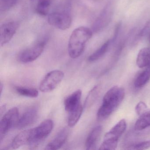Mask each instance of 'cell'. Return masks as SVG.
<instances>
[{
    "label": "cell",
    "instance_id": "6da1fadb",
    "mask_svg": "<svg viewBox=\"0 0 150 150\" xmlns=\"http://www.w3.org/2000/svg\"><path fill=\"white\" fill-rule=\"evenodd\" d=\"M125 96L122 87L115 86L104 95L102 103L97 113V118L103 120L108 117L121 104Z\"/></svg>",
    "mask_w": 150,
    "mask_h": 150
},
{
    "label": "cell",
    "instance_id": "7a4b0ae2",
    "mask_svg": "<svg viewBox=\"0 0 150 150\" xmlns=\"http://www.w3.org/2000/svg\"><path fill=\"white\" fill-rule=\"evenodd\" d=\"M93 34V31L86 27H79L73 30L68 45V53L71 58H77L83 53Z\"/></svg>",
    "mask_w": 150,
    "mask_h": 150
},
{
    "label": "cell",
    "instance_id": "3957f363",
    "mask_svg": "<svg viewBox=\"0 0 150 150\" xmlns=\"http://www.w3.org/2000/svg\"><path fill=\"white\" fill-rule=\"evenodd\" d=\"M126 121L122 119L114 125L104 136L99 150H115L117 147L118 140L126 129Z\"/></svg>",
    "mask_w": 150,
    "mask_h": 150
},
{
    "label": "cell",
    "instance_id": "277c9868",
    "mask_svg": "<svg viewBox=\"0 0 150 150\" xmlns=\"http://www.w3.org/2000/svg\"><path fill=\"white\" fill-rule=\"evenodd\" d=\"M48 21L50 25L57 28L66 30L71 26V16L67 10L55 11L49 14Z\"/></svg>",
    "mask_w": 150,
    "mask_h": 150
},
{
    "label": "cell",
    "instance_id": "5b68a950",
    "mask_svg": "<svg viewBox=\"0 0 150 150\" xmlns=\"http://www.w3.org/2000/svg\"><path fill=\"white\" fill-rule=\"evenodd\" d=\"M47 38H43L35 45L25 49L19 54L18 58L21 62L28 63L37 59L42 53L47 42Z\"/></svg>",
    "mask_w": 150,
    "mask_h": 150
},
{
    "label": "cell",
    "instance_id": "8992f818",
    "mask_svg": "<svg viewBox=\"0 0 150 150\" xmlns=\"http://www.w3.org/2000/svg\"><path fill=\"white\" fill-rule=\"evenodd\" d=\"M53 128L52 120L47 119L42 122L37 127L32 129L31 139L29 145L35 146L39 144L50 135Z\"/></svg>",
    "mask_w": 150,
    "mask_h": 150
},
{
    "label": "cell",
    "instance_id": "52a82bcc",
    "mask_svg": "<svg viewBox=\"0 0 150 150\" xmlns=\"http://www.w3.org/2000/svg\"><path fill=\"white\" fill-rule=\"evenodd\" d=\"M64 76V73L59 70H54L48 73L40 83V91L43 93L53 91L63 80Z\"/></svg>",
    "mask_w": 150,
    "mask_h": 150
},
{
    "label": "cell",
    "instance_id": "ba28073f",
    "mask_svg": "<svg viewBox=\"0 0 150 150\" xmlns=\"http://www.w3.org/2000/svg\"><path fill=\"white\" fill-rule=\"evenodd\" d=\"M19 110L17 108L9 110L3 116L0 123L1 141L4 136L14 126H15L19 118Z\"/></svg>",
    "mask_w": 150,
    "mask_h": 150
},
{
    "label": "cell",
    "instance_id": "9c48e42d",
    "mask_svg": "<svg viewBox=\"0 0 150 150\" xmlns=\"http://www.w3.org/2000/svg\"><path fill=\"white\" fill-rule=\"evenodd\" d=\"M20 27L17 21L5 23L0 28V44L2 46L8 43L13 37Z\"/></svg>",
    "mask_w": 150,
    "mask_h": 150
},
{
    "label": "cell",
    "instance_id": "30bf717a",
    "mask_svg": "<svg viewBox=\"0 0 150 150\" xmlns=\"http://www.w3.org/2000/svg\"><path fill=\"white\" fill-rule=\"evenodd\" d=\"M112 16V8L110 3H108L96 20L93 27L94 32L100 31L108 25Z\"/></svg>",
    "mask_w": 150,
    "mask_h": 150
},
{
    "label": "cell",
    "instance_id": "8fae6325",
    "mask_svg": "<svg viewBox=\"0 0 150 150\" xmlns=\"http://www.w3.org/2000/svg\"><path fill=\"white\" fill-rule=\"evenodd\" d=\"M38 116V110L36 107L29 108L19 117L16 125V128L21 129L31 125L37 119Z\"/></svg>",
    "mask_w": 150,
    "mask_h": 150
},
{
    "label": "cell",
    "instance_id": "7c38bea8",
    "mask_svg": "<svg viewBox=\"0 0 150 150\" xmlns=\"http://www.w3.org/2000/svg\"><path fill=\"white\" fill-rule=\"evenodd\" d=\"M69 130L65 127L59 131L57 136L45 146V150H56L61 148L64 144L69 135Z\"/></svg>",
    "mask_w": 150,
    "mask_h": 150
},
{
    "label": "cell",
    "instance_id": "4fadbf2b",
    "mask_svg": "<svg viewBox=\"0 0 150 150\" xmlns=\"http://www.w3.org/2000/svg\"><path fill=\"white\" fill-rule=\"evenodd\" d=\"M81 90H77L66 98L64 105L65 109L68 114L78 108L81 105Z\"/></svg>",
    "mask_w": 150,
    "mask_h": 150
},
{
    "label": "cell",
    "instance_id": "5bb4252c",
    "mask_svg": "<svg viewBox=\"0 0 150 150\" xmlns=\"http://www.w3.org/2000/svg\"><path fill=\"white\" fill-rule=\"evenodd\" d=\"M32 129L25 130L20 132L13 139L11 146L13 149L20 148L26 144H29L31 139Z\"/></svg>",
    "mask_w": 150,
    "mask_h": 150
},
{
    "label": "cell",
    "instance_id": "9a60e30c",
    "mask_svg": "<svg viewBox=\"0 0 150 150\" xmlns=\"http://www.w3.org/2000/svg\"><path fill=\"white\" fill-rule=\"evenodd\" d=\"M102 130V126L98 125L94 128L90 132L88 136L85 144L86 150H93L95 148Z\"/></svg>",
    "mask_w": 150,
    "mask_h": 150
},
{
    "label": "cell",
    "instance_id": "2e32d148",
    "mask_svg": "<svg viewBox=\"0 0 150 150\" xmlns=\"http://www.w3.org/2000/svg\"><path fill=\"white\" fill-rule=\"evenodd\" d=\"M136 62L139 68H144L150 65V48L141 49L138 54Z\"/></svg>",
    "mask_w": 150,
    "mask_h": 150
},
{
    "label": "cell",
    "instance_id": "e0dca14e",
    "mask_svg": "<svg viewBox=\"0 0 150 150\" xmlns=\"http://www.w3.org/2000/svg\"><path fill=\"white\" fill-rule=\"evenodd\" d=\"M150 79V65L146 67L136 77L134 85L137 88H140L144 86Z\"/></svg>",
    "mask_w": 150,
    "mask_h": 150
},
{
    "label": "cell",
    "instance_id": "ac0fdd59",
    "mask_svg": "<svg viewBox=\"0 0 150 150\" xmlns=\"http://www.w3.org/2000/svg\"><path fill=\"white\" fill-rule=\"evenodd\" d=\"M150 126V110L140 116L134 125V129L137 131H140Z\"/></svg>",
    "mask_w": 150,
    "mask_h": 150
},
{
    "label": "cell",
    "instance_id": "d6986e66",
    "mask_svg": "<svg viewBox=\"0 0 150 150\" xmlns=\"http://www.w3.org/2000/svg\"><path fill=\"white\" fill-rule=\"evenodd\" d=\"M111 42V40H110L105 42L98 50L88 57V61L90 62H94L102 57L108 51Z\"/></svg>",
    "mask_w": 150,
    "mask_h": 150
},
{
    "label": "cell",
    "instance_id": "ffe728a7",
    "mask_svg": "<svg viewBox=\"0 0 150 150\" xmlns=\"http://www.w3.org/2000/svg\"><path fill=\"white\" fill-rule=\"evenodd\" d=\"M51 0H38L36 7V13L42 16H45L49 13Z\"/></svg>",
    "mask_w": 150,
    "mask_h": 150
},
{
    "label": "cell",
    "instance_id": "44dd1931",
    "mask_svg": "<svg viewBox=\"0 0 150 150\" xmlns=\"http://www.w3.org/2000/svg\"><path fill=\"white\" fill-rule=\"evenodd\" d=\"M83 109L82 106L81 105L78 108L69 113L68 125L69 127H74L77 124L81 117Z\"/></svg>",
    "mask_w": 150,
    "mask_h": 150
},
{
    "label": "cell",
    "instance_id": "7402d4cb",
    "mask_svg": "<svg viewBox=\"0 0 150 150\" xmlns=\"http://www.w3.org/2000/svg\"><path fill=\"white\" fill-rule=\"evenodd\" d=\"M16 91L20 95L30 98H36L38 96V92L35 88L23 87H16Z\"/></svg>",
    "mask_w": 150,
    "mask_h": 150
},
{
    "label": "cell",
    "instance_id": "603a6c76",
    "mask_svg": "<svg viewBox=\"0 0 150 150\" xmlns=\"http://www.w3.org/2000/svg\"><path fill=\"white\" fill-rule=\"evenodd\" d=\"M99 92V87L98 86H96L91 90L85 101L84 107L85 108L90 107L96 100Z\"/></svg>",
    "mask_w": 150,
    "mask_h": 150
},
{
    "label": "cell",
    "instance_id": "cb8c5ba5",
    "mask_svg": "<svg viewBox=\"0 0 150 150\" xmlns=\"http://www.w3.org/2000/svg\"><path fill=\"white\" fill-rule=\"evenodd\" d=\"M18 0H0V11L5 12L13 7Z\"/></svg>",
    "mask_w": 150,
    "mask_h": 150
},
{
    "label": "cell",
    "instance_id": "d4e9b609",
    "mask_svg": "<svg viewBox=\"0 0 150 150\" xmlns=\"http://www.w3.org/2000/svg\"><path fill=\"white\" fill-rule=\"evenodd\" d=\"M150 147V140L139 142L128 146L127 149L129 150H145Z\"/></svg>",
    "mask_w": 150,
    "mask_h": 150
},
{
    "label": "cell",
    "instance_id": "484cf974",
    "mask_svg": "<svg viewBox=\"0 0 150 150\" xmlns=\"http://www.w3.org/2000/svg\"><path fill=\"white\" fill-rule=\"evenodd\" d=\"M150 30V21L147 22L146 24L145 25L143 29L140 30L139 33L138 34L136 37V39H135L134 41H138L141 39L142 37L145 36L146 34L148 33Z\"/></svg>",
    "mask_w": 150,
    "mask_h": 150
},
{
    "label": "cell",
    "instance_id": "4316f807",
    "mask_svg": "<svg viewBox=\"0 0 150 150\" xmlns=\"http://www.w3.org/2000/svg\"><path fill=\"white\" fill-rule=\"evenodd\" d=\"M147 108L146 104L144 102L140 101L137 104L135 110L137 114L140 116L147 110Z\"/></svg>",
    "mask_w": 150,
    "mask_h": 150
},
{
    "label": "cell",
    "instance_id": "83f0119b",
    "mask_svg": "<svg viewBox=\"0 0 150 150\" xmlns=\"http://www.w3.org/2000/svg\"><path fill=\"white\" fill-rule=\"evenodd\" d=\"M120 27H121V24H120V23H118L117 26L116 28L115 34H114V37H113V38H112V40H111V42H114L116 40L118 32H119V30H120Z\"/></svg>",
    "mask_w": 150,
    "mask_h": 150
},
{
    "label": "cell",
    "instance_id": "f1b7e54d",
    "mask_svg": "<svg viewBox=\"0 0 150 150\" xmlns=\"http://www.w3.org/2000/svg\"><path fill=\"white\" fill-rule=\"evenodd\" d=\"M3 85L1 82V85H0V89H1V95L2 94V90H3Z\"/></svg>",
    "mask_w": 150,
    "mask_h": 150
},
{
    "label": "cell",
    "instance_id": "f546056e",
    "mask_svg": "<svg viewBox=\"0 0 150 150\" xmlns=\"http://www.w3.org/2000/svg\"><path fill=\"white\" fill-rule=\"evenodd\" d=\"M149 42H150V36H149Z\"/></svg>",
    "mask_w": 150,
    "mask_h": 150
},
{
    "label": "cell",
    "instance_id": "4dcf8cb0",
    "mask_svg": "<svg viewBox=\"0 0 150 150\" xmlns=\"http://www.w3.org/2000/svg\"><path fill=\"white\" fill-rule=\"evenodd\" d=\"M31 1H34V0H30Z\"/></svg>",
    "mask_w": 150,
    "mask_h": 150
}]
</instances>
